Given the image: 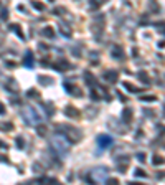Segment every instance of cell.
Instances as JSON below:
<instances>
[{
	"instance_id": "cell-29",
	"label": "cell",
	"mask_w": 165,
	"mask_h": 185,
	"mask_svg": "<svg viewBox=\"0 0 165 185\" xmlns=\"http://www.w3.org/2000/svg\"><path fill=\"white\" fill-rule=\"evenodd\" d=\"M0 18H2V20H7V18H8V10H7V8L2 10V13H0Z\"/></svg>"
},
{
	"instance_id": "cell-25",
	"label": "cell",
	"mask_w": 165,
	"mask_h": 185,
	"mask_svg": "<svg viewBox=\"0 0 165 185\" xmlns=\"http://www.w3.org/2000/svg\"><path fill=\"white\" fill-rule=\"evenodd\" d=\"M152 164H154V165H160V164H163V159H162L160 155H154Z\"/></svg>"
},
{
	"instance_id": "cell-12",
	"label": "cell",
	"mask_w": 165,
	"mask_h": 185,
	"mask_svg": "<svg viewBox=\"0 0 165 185\" xmlns=\"http://www.w3.org/2000/svg\"><path fill=\"white\" fill-rule=\"evenodd\" d=\"M127 164H129V157H125V159H121V157H119V159H117L119 172H125V170H127Z\"/></svg>"
},
{
	"instance_id": "cell-15",
	"label": "cell",
	"mask_w": 165,
	"mask_h": 185,
	"mask_svg": "<svg viewBox=\"0 0 165 185\" xmlns=\"http://www.w3.org/2000/svg\"><path fill=\"white\" fill-rule=\"evenodd\" d=\"M84 78H86V83H87L89 86H96V85H97V81L94 79V76L91 75L89 71H86V73H84Z\"/></svg>"
},
{
	"instance_id": "cell-31",
	"label": "cell",
	"mask_w": 165,
	"mask_h": 185,
	"mask_svg": "<svg viewBox=\"0 0 165 185\" xmlns=\"http://www.w3.org/2000/svg\"><path fill=\"white\" fill-rule=\"evenodd\" d=\"M17 147L18 149L23 147V137H17Z\"/></svg>"
},
{
	"instance_id": "cell-16",
	"label": "cell",
	"mask_w": 165,
	"mask_h": 185,
	"mask_svg": "<svg viewBox=\"0 0 165 185\" xmlns=\"http://www.w3.org/2000/svg\"><path fill=\"white\" fill-rule=\"evenodd\" d=\"M41 35H43V37H48V38H55V30L51 28V27H45V28L41 30Z\"/></svg>"
},
{
	"instance_id": "cell-24",
	"label": "cell",
	"mask_w": 165,
	"mask_h": 185,
	"mask_svg": "<svg viewBox=\"0 0 165 185\" xmlns=\"http://www.w3.org/2000/svg\"><path fill=\"white\" fill-rule=\"evenodd\" d=\"M31 5H33L36 10H45V5L41 2H36V0H31Z\"/></svg>"
},
{
	"instance_id": "cell-10",
	"label": "cell",
	"mask_w": 165,
	"mask_h": 185,
	"mask_svg": "<svg viewBox=\"0 0 165 185\" xmlns=\"http://www.w3.org/2000/svg\"><path fill=\"white\" fill-rule=\"evenodd\" d=\"M23 63H25L27 68H33L35 66V58H33V53H31V51H27L25 58H23Z\"/></svg>"
},
{
	"instance_id": "cell-21",
	"label": "cell",
	"mask_w": 165,
	"mask_h": 185,
	"mask_svg": "<svg viewBox=\"0 0 165 185\" xmlns=\"http://www.w3.org/2000/svg\"><path fill=\"white\" fill-rule=\"evenodd\" d=\"M10 30H12V31H15V33L18 35L20 38H22V40H25V37H23V33H22V28H20V27L17 25V23H15V25H10Z\"/></svg>"
},
{
	"instance_id": "cell-19",
	"label": "cell",
	"mask_w": 165,
	"mask_h": 185,
	"mask_svg": "<svg viewBox=\"0 0 165 185\" xmlns=\"http://www.w3.org/2000/svg\"><path fill=\"white\" fill-rule=\"evenodd\" d=\"M104 2H106V0H89V7H91V10H97Z\"/></svg>"
},
{
	"instance_id": "cell-9",
	"label": "cell",
	"mask_w": 165,
	"mask_h": 185,
	"mask_svg": "<svg viewBox=\"0 0 165 185\" xmlns=\"http://www.w3.org/2000/svg\"><path fill=\"white\" fill-rule=\"evenodd\" d=\"M119 78V73L116 71V69H107V71H104V79H106L107 83H116Z\"/></svg>"
},
{
	"instance_id": "cell-32",
	"label": "cell",
	"mask_w": 165,
	"mask_h": 185,
	"mask_svg": "<svg viewBox=\"0 0 165 185\" xmlns=\"http://www.w3.org/2000/svg\"><path fill=\"white\" fill-rule=\"evenodd\" d=\"M27 94H28L30 97H36V96H38V93L35 91V89H28V93H27Z\"/></svg>"
},
{
	"instance_id": "cell-35",
	"label": "cell",
	"mask_w": 165,
	"mask_h": 185,
	"mask_svg": "<svg viewBox=\"0 0 165 185\" xmlns=\"http://www.w3.org/2000/svg\"><path fill=\"white\" fill-rule=\"evenodd\" d=\"M7 66H8V68H13V66H15V61H7Z\"/></svg>"
},
{
	"instance_id": "cell-18",
	"label": "cell",
	"mask_w": 165,
	"mask_h": 185,
	"mask_svg": "<svg viewBox=\"0 0 165 185\" xmlns=\"http://www.w3.org/2000/svg\"><path fill=\"white\" fill-rule=\"evenodd\" d=\"M59 30H61V33L65 35L66 38H69V37H71V33H73L71 28H69L68 25H65V23H61V25H59Z\"/></svg>"
},
{
	"instance_id": "cell-23",
	"label": "cell",
	"mask_w": 165,
	"mask_h": 185,
	"mask_svg": "<svg viewBox=\"0 0 165 185\" xmlns=\"http://www.w3.org/2000/svg\"><path fill=\"white\" fill-rule=\"evenodd\" d=\"M46 131H48V129L45 127V126H38V127H36L38 136H41V137H43V136H46Z\"/></svg>"
},
{
	"instance_id": "cell-36",
	"label": "cell",
	"mask_w": 165,
	"mask_h": 185,
	"mask_svg": "<svg viewBox=\"0 0 165 185\" xmlns=\"http://www.w3.org/2000/svg\"><path fill=\"white\" fill-rule=\"evenodd\" d=\"M107 182H109L111 185H114V183H117V180H116V179H109V180H107Z\"/></svg>"
},
{
	"instance_id": "cell-6",
	"label": "cell",
	"mask_w": 165,
	"mask_h": 185,
	"mask_svg": "<svg viewBox=\"0 0 165 185\" xmlns=\"http://www.w3.org/2000/svg\"><path fill=\"white\" fill-rule=\"evenodd\" d=\"M97 144H99V147L107 149L112 145V137L111 136H106V134H101V136H97Z\"/></svg>"
},
{
	"instance_id": "cell-7",
	"label": "cell",
	"mask_w": 165,
	"mask_h": 185,
	"mask_svg": "<svg viewBox=\"0 0 165 185\" xmlns=\"http://www.w3.org/2000/svg\"><path fill=\"white\" fill-rule=\"evenodd\" d=\"M51 66H53L55 69H58V71H65V69H71L73 68V65H69L68 60H58L56 63H53Z\"/></svg>"
},
{
	"instance_id": "cell-34",
	"label": "cell",
	"mask_w": 165,
	"mask_h": 185,
	"mask_svg": "<svg viewBox=\"0 0 165 185\" xmlns=\"http://www.w3.org/2000/svg\"><path fill=\"white\" fill-rule=\"evenodd\" d=\"M7 113V109H5V106H3L2 103H0V114H5Z\"/></svg>"
},
{
	"instance_id": "cell-8",
	"label": "cell",
	"mask_w": 165,
	"mask_h": 185,
	"mask_svg": "<svg viewBox=\"0 0 165 185\" xmlns=\"http://www.w3.org/2000/svg\"><path fill=\"white\" fill-rule=\"evenodd\" d=\"M65 114H66V117H73V119H79V117H81V113H79L75 106H66Z\"/></svg>"
},
{
	"instance_id": "cell-20",
	"label": "cell",
	"mask_w": 165,
	"mask_h": 185,
	"mask_svg": "<svg viewBox=\"0 0 165 185\" xmlns=\"http://www.w3.org/2000/svg\"><path fill=\"white\" fill-rule=\"evenodd\" d=\"M137 76H139V79H140V81H142V83H145V85H149V83H150L149 75H147L145 71H139V73H137Z\"/></svg>"
},
{
	"instance_id": "cell-26",
	"label": "cell",
	"mask_w": 165,
	"mask_h": 185,
	"mask_svg": "<svg viewBox=\"0 0 165 185\" xmlns=\"http://www.w3.org/2000/svg\"><path fill=\"white\" fill-rule=\"evenodd\" d=\"M134 175L135 177H147V174H145V170H142V169H135Z\"/></svg>"
},
{
	"instance_id": "cell-13",
	"label": "cell",
	"mask_w": 165,
	"mask_h": 185,
	"mask_svg": "<svg viewBox=\"0 0 165 185\" xmlns=\"http://www.w3.org/2000/svg\"><path fill=\"white\" fill-rule=\"evenodd\" d=\"M38 83H40L41 86H50L53 85V78H50V76H38Z\"/></svg>"
},
{
	"instance_id": "cell-27",
	"label": "cell",
	"mask_w": 165,
	"mask_h": 185,
	"mask_svg": "<svg viewBox=\"0 0 165 185\" xmlns=\"http://www.w3.org/2000/svg\"><path fill=\"white\" fill-rule=\"evenodd\" d=\"M65 12H66V8H63V7H56V8L53 10L55 15H61V13H65Z\"/></svg>"
},
{
	"instance_id": "cell-14",
	"label": "cell",
	"mask_w": 165,
	"mask_h": 185,
	"mask_svg": "<svg viewBox=\"0 0 165 185\" xmlns=\"http://www.w3.org/2000/svg\"><path fill=\"white\" fill-rule=\"evenodd\" d=\"M112 56L116 58V60H124V53H122V48L121 46H114L112 48Z\"/></svg>"
},
{
	"instance_id": "cell-5",
	"label": "cell",
	"mask_w": 165,
	"mask_h": 185,
	"mask_svg": "<svg viewBox=\"0 0 165 185\" xmlns=\"http://www.w3.org/2000/svg\"><path fill=\"white\" fill-rule=\"evenodd\" d=\"M106 177H107V169H96L91 172V180L97 183H103L106 182Z\"/></svg>"
},
{
	"instance_id": "cell-30",
	"label": "cell",
	"mask_w": 165,
	"mask_h": 185,
	"mask_svg": "<svg viewBox=\"0 0 165 185\" xmlns=\"http://www.w3.org/2000/svg\"><path fill=\"white\" fill-rule=\"evenodd\" d=\"M140 99H142V101H149V103H150V101H157V97L155 96H142Z\"/></svg>"
},
{
	"instance_id": "cell-28",
	"label": "cell",
	"mask_w": 165,
	"mask_h": 185,
	"mask_svg": "<svg viewBox=\"0 0 165 185\" xmlns=\"http://www.w3.org/2000/svg\"><path fill=\"white\" fill-rule=\"evenodd\" d=\"M0 129H5V131H12L13 129V124H0Z\"/></svg>"
},
{
	"instance_id": "cell-1",
	"label": "cell",
	"mask_w": 165,
	"mask_h": 185,
	"mask_svg": "<svg viewBox=\"0 0 165 185\" xmlns=\"http://www.w3.org/2000/svg\"><path fill=\"white\" fill-rule=\"evenodd\" d=\"M58 127L63 129L61 134H63V137H65L69 144H76V142L81 139V132H79L76 127H73V126H63L61 124V126H58Z\"/></svg>"
},
{
	"instance_id": "cell-37",
	"label": "cell",
	"mask_w": 165,
	"mask_h": 185,
	"mask_svg": "<svg viewBox=\"0 0 165 185\" xmlns=\"http://www.w3.org/2000/svg\"><path fill=\"white\" fill-rule=\"evenodd\" d=\"M48 2H53V0H48Z\"/></svg>"
},
{
	"instance_id": "cell-11",
	"label": "cell",
	"mask_w": 165,
	"mask_h": 185,
	"mask_svg": "<svg viewBox=\"0 0 165 185\" xmlns=\"http://www.w3.org/2000/svg\"><path fill=\"white\" fill-rule=\"evenodd\" d=\"M122 121H124L125 124L132 123V109L131 107H125V109L122 111Z\"/></svg>"
},
{
	"instance_id": "cell-2",
	"label": "cell",
	"mask_w": 165,
	"mask_h": 185,
	"mask_svg": "<svg viewBox=\"0 0 165 185\" xmlns=\"http://www.w3.org/2000/svg\"><path fill=\"white\" fill-rule=\"evenodd\" d=\"M66 144H69L68 141H66L63 136H56L55 141H53V151H56L59 155H65L66 151H68V147H66Z\"/></svg>"
},
{
	"instance_id": "cell-4",
	"label": "cell",
	"mask_w": 165,
	"mask_h": 185,
	"mask_svg": "<svg viewBox=\"0 0 165 185\" xmlns=\"http://www.w3.org/2000/svg\"><path fill=\"white\" fill-rule=\"evenodd\" d=\"M103 22H104V17L99 15L96 18V22H93V25H91V31L96 35V40H99V38H101V33H103V30H104Z\"/></svg>"
},
{
	"instance_id": "cell-17",
	"label": "cell",
	"mask_w": 165,
	"mask_h": 185,
	"mask_svg": "<svg viewBox=\"0 0 165 185\" xmlns=\"http://www.w3.org/2000/svg\"><path fill=\"white\" fill-rule=\"evenodd\" d=\"M122 85H124V88L127 89L129 93H140V89L137 88V86L131 85V83H127V81H124V83H122Z\"/></svg>"
},
{
	"instance_id": "cell-22",
	"label": "cell",
	"mask_w": 165,
	"mask_h": 185,
	"mask_svg": "<svg viewBox=\"0 0 165 185\" xmlns=\"http://www.w3.org/2000/svg\"><path fill=\"white\" fill-rule=\"evenodd\" d=\"M41 106L45 107V111H46L48 116H51V114L55 113V106H51V103H45V104H41Z\"/></svg>"
},
{
	"instance_id": "cell-33",
	"label": "cell",
	"mask_w": 165,
	"mask_h": 185,
	"mask_svg": "<svg viewBox=\"0 0 165 185\" xmlns=\"http://www.w3.org/2000/svg\"><path fill=\"white\" fill-rule=\"evenodd\" d=\"M137 159H139V162H145V154L139 152V154H137Z\"/></svg>"
},
{
	"instance_id": "cell-3",
	"label": "cell",
	"mask_w": 165,
	"mask_h": 185,
	"mask_svg": "<svg viewBox=\"0 0 165 185\" xmlns=\"http://www.w3.org/2000/svg\"><path fill=\"white\" fill-rule=\"evenodd\" d=\"M23 116H25V117H23V119H25V123L30 124V126L40 123V116H38L36 111H35L33 107H30V106H27V109H23Z\"/></svg>"
}]
</instances>
